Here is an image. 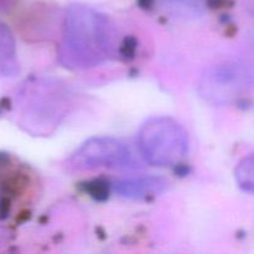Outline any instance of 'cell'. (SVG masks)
Wrapping results in <instances>:
<instances>
[{"instance_id": "1", "label": "cell", "mask_w": 254, "mask_h": 254, "mask_svg": "<svg viewBox=\"0 0 254 254\" xmlns=\"http://www.w3.org/2000/svg\"><path fill=\"white\" fill-rule=\"evenodd\" d=\"M118 34L111 20L84 5L68 7L59 47L60 62L71 69L101 64L114 54Z\"/></svg>"}, {"instance_id": "2", "label": "cell", "mask_w": 254, "mask_h": 254, "mask_svg": "<svg viewBox=\"0 0 254 254\" xmlns=\"http://www.w3.org/2000/svg\"><path fill=\"white\" fill-rule=\"evenodd\" d=\"M67 89L51 79H35L22 84L12 104L17 123L31 134H50L66 114Z\"/></svg>"}, {"instance_id": "3", "label": "cell", "mask_w": 254, "mask_h": 254, "mask_svg": "<svg viewBox=\"0 0 254 254\" xmlns=\"http://www.w3.org/2000/svg\"><path fill=\"white\" fill-rule=\"evenodd\" d=\"M138 149L150 165H176L189 153V134L175 119L154 117L139 129Z\"/></svg>"}, {"instance_id": "4", "label": "cell", "mask_w": 254, "mask_h": 254, "mask_svg": "<svg viewBox=\"0 0 254 254\" xmlns=\"http://www.w3.org/2000/svg\"><path fill=\"white\" fill-rule=\"evenodd\" d=\"M253 82L254 74L247 66L225 62L205 69L198 82V93L210 103H231L242 97Z\"/></svg>"}, {"instance_id": "5", "label": "cell", "mask_w": 254, "mask_h": 254, "mask_svg": "<svg viewBox=\"0 0 254 254\" xmlns=\"http://www.w3.org/2000/svg\"><path fill=\"white\" fill-rule=\"evenodd\" d=\"M133 165V156L124 143L111 136L92 138L82 144L68 161L74 171H89L101 168L122 169Z\"/></svg>"}, {"instance_id": "6", "label": "cell", "mask_w": 254, "mask_h": 254, "mask_svg": "<svg viewBox=\"0 0 254 254\" xmlns=\"http://www.w3.org/2000/svg\"><path fill=\"white\" fill-rule=\"evenodd\" d=\"M29 184L30 176L24 166L7 154L0 153V221L11 216Z\"/></svg>"}, {"instance_id": "7", "label": "cell", "mask_w": 254, "mask_h": 254, "mask_svg": "<svg viewBox=\"0 0 254 254\" xmlns=\"http://www.w3.org/2000/svg\"><path fill=\"white\" fill-rule=\"evenodd\" d=\"M166 189H168V181L158 176L124 179L113 184L114 192L123 197L134 198V200L153 197L164 192Z\"/></svg>"}, {"instance_id": "8", "label": "cell", "mask_w": 254, "mask_h": 254, "mask_svg": "<svg viewBox=\"0 0 254 254\" xmlns=\"http://www.w3.org/2000/svg\"><path fill=\"white\" fill-rule=\"evenodd\" d=\"M20 72L16 41L6 24L0 21V77L12 78Z\"/></svg>"}, {"instance_id": "9", "label": "cell", "mask_w": 254, "mask_h": 254, "mask_svg": "<svg viewBox=\"0 0 254 254\" xmlns=\"http://www.w3.org/2000/svg\"><path fill=\"white\" fill-rule=\"evenodd\" d=\"M235 178L243 191L254 195V153L238 163L235 170Z\"/></svg>"}, {"instance_id": "10", "label": "cell", "mask_w": 254, "mask_h": 254, "mask_svg": "<svg viewBox=\"0 0 254 254\" xmlns=\"http://www.w3.org/2000/svg\"><path fill=\"white\" fill-rule=\"evenodd\" d=\"M164 7L178 14L198 12L205 5L206 0H160Z\"/></svg>"}, {"instance_id": "11", "label": "cell", "mask_w": 254, "mask_h": 254, "mask_svg": "<svg viewBox=\"0 0 254 254\" xmlns=\"http://www.w3.org/2000/svg\"><path fill=\"white\" fill-rule=\"evenodd\" d=\"M17 0H0V12H7L16 5Z\"/></svg>"}, {"instance_id": "12", "label": "cell", "mask_w": 254, "mask_h": 254, "mask_svg": "<svg viewBox=\"0 0 254 254\" xmlns=\"http://www.w3.org/2000/svg\"><path fill=\"white\" fill-rule=\"evenodd\" d=\"M7 238H9V232H7L4 227L0 226V246L4 245L7 241Z\"/></svg>"}]
</instances>
